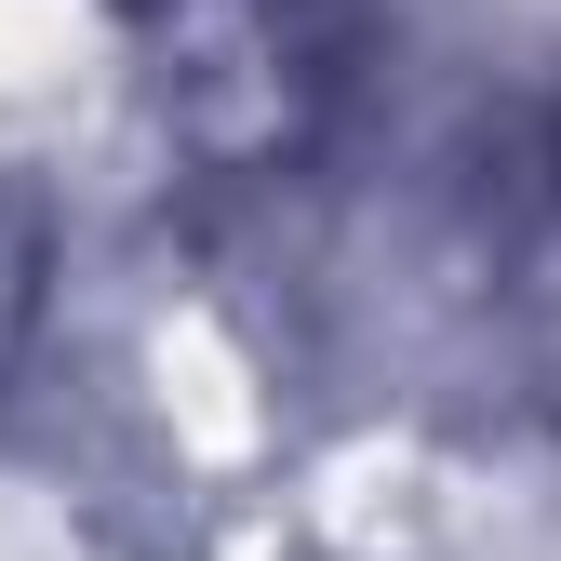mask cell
I'll list each match as a JSON object with an SVG mask.
<instances>
[{
	"instance_id": "7a4b0ae2",
	"label": "cell",
	"mask_w": 561,
	"mask_h": 561,
	"mask_svg": "<svg viewBox=\"0 0 561 561\" xmlns=\"http://www.w3.org/2000/svg\"><path fill=\"white\" fill-rule=\"evenodd\" d=\"M27 308H41V228H27V201L0 187V375H14V347H27Z\"/></svg>"
},
{
	"instance_id": "6da1fadb",
	"label": "cell",
	"mask_w": 561,
	"mask_h": 561,
	"mask_svg": "<svg viewBox=\"0 0 561 561\" xmlns=\"http://www.w3.org/2000/svg\"><path fill=\"white\" fill-rule=\"evenodd\" d=\"M148 81L201 148H280L308 121V94H321L308 0H161Z\"/></svg>"
}]
</instances>
